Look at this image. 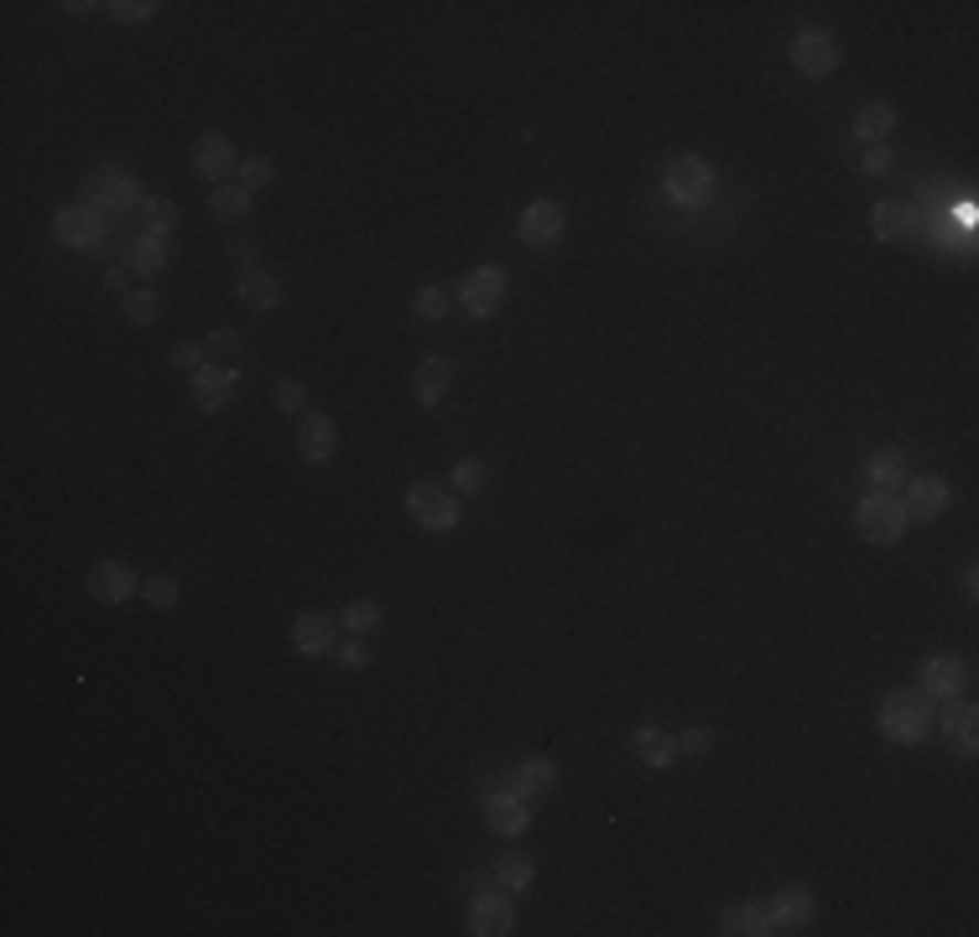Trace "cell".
<instances>
[{
  "instance_id": "1",
  "label": "cell",
  "mask_w": 979,
  "mask_h": 937,
  "mask_svg": "<svg viewBox=\"0 0 979 937\" xmlns=\"http://www.w3.org/2000/svg\"><path fill=\"white\" fill-rule=\"evenodd\" d=\"M875 724H881V735L891 745H923L933 730H938V714H933V699H923L917 688L912 693H886L881 709H875Z\"/></svg>"
},
{
  "instance_id": "11",
  "label": "cell",
  "mask_w": 979,
  "mask_h": 937,
  "mask_svg": "<svg viewBox=\"0 0 979 937\" xmlns=\"http://www.w3.org/2000/svg\"><path fill=\"white\" fill-rule=\"evenodd\" d=\"M787 57H792V68L802 78H829L833 68H839V42H833L829 32H802Z\"/></svg>"
},
{
  "instance_id": "22",
  "label": "cell",
  "mask_w": 979,
  "mask_h": 937,
  "mask_svg": "<svg viewBox=\"0 0 979 937\" xmlns=\"http://www.w3.org/2000/svg\"><path fill=\"white\" fill-rule=\"evenodd\" d=\"M720 933L724 937H772L776 933V922L766 906H756V901H739V906H730L720 917Z\"/></svg>"
},
{
  "instance_id": "5",
  "label": "cell",
  "mask_w": 979,
  "mask_h": 937,
  "mask_svg": "<svg viewBox=\"0 0 979 937\" xmlns=\"http://www.w3.org/2000/svg\"><path fill=\"white\" fill-rule=\"evenodd\" d=\"M667 193H672V203H703L709 199V188H714V167L703 162L699 151H678L672 162H667Z\"/></svg>"
},
{
  "instance_id": "48",
  "label": "cell",
  "mask_w": 979,
  "mask_h": 937,
  "mask_svg": "<svg viewBox=\"0 0 979 937\" xmlns=\"http://www.w3.org/2000/svg\"><path fill=\"white\" fill-rule=\"evenodd\" d=\"M105 281H110V292H126V281H130V276L120 271V266H110V276H105Z\"/></svg>"
},
{
  "instance_id": "27",
  "label": "cell",
  "mask_w": 979,
  "mask_h": 937,
  "mask_svg": "<svg viewBox=\"0 0 979 937\" xmlns=\"http://www.w3.org/2000/svg\"><path fill=\"white\" fill-rule=\"evenodd\" d=\"M89 193L94 199H110L115 209H141V188H136L130 172H110V167H105V172L89 183Z\"/></svg>"
},
{
  "instance_id": "9",
  "label": "cell",
  "mask_w": 979,
  "mask_h": 937,
  "mask_svg": "<svg viewBox=\"0 0 979 937\" xmlns=\"http://www.w3.org/2000/svg\"><path fill=\"white\" fill-rule=\"evenodd\" d=\"M906 490V521H917V526H933L943 511H948V479L938 475H917V479H906L902 485Z\"/></svg>"
},
{
  "instance_id": "3",
  "label": "cell",
  "mask_w": 979,
  "mask_h": 937,
  "mask_svg": "<svg viewBox=\"0 0 979 937\" xmlns=\"http://www.w3.org/2000/svg\"><path fill=\"white\" fill-rule=\"evenodd\" d=\"M517 235H521V245L547 251V245H557V239L568 235V209H563L557 199H532L526 209H521Z\"/></svg>"
},
{
  "instance_id": "32",
  "label": "cell",
  "mask_w": 979,
  "mask_h": 937,
  "mask_svg": "<svg viewBox=\"0 0 979 937\" xmlns=\"http://www.w3.org/2000/svg\"><path fill=\"white\" fill-rule=\"evenodd\" d=\"M209 209H214V220H245L251 214V193L241 183H220L209 193Z\"/></svg>"
},
{
  "instance_id": "6",
  "label": "cell",
  "mask_w": 979,
  "mask_h": 937,
  "mask_svg": "<svg viewBox=\"0 0 979 937\" xmlns=\"http://www.w3.org/2000/svg\"><path fill=\"white\" fill-rule=\"evenodd\" d=\"M454 302H459L469 318H490V312H500V302H506V271H500V266H475V271L459 281Z\"/></svg>"
},
{
  "instance_id": "39",
  "label": "cell",
  "mask_w": 979,
  "mask_h": 937,
  "mask_svg": "<svg viewBox=\"0 0 979 937\" xmlns=\"http://www.w3.org/2000/svg\"><path fill=\"white\" fill-rule=\"evenodd\" d=\"M167 360H172L178 370H188V375H199V370L209 365V350H204V344H193V339H183V344H172V350H167Z\"/></svg>"
},
{
  "instance_id": "47",
  "label": "cell",
  "mask_w": 979,
  "mask_h": 937,
  "mask_svg": "<svg viewBox=\"0 0 979 937\" xmlns=\"http://www.w3.org/2000/svg\"><path fill=\"white\" fill-rule=\"evenodd\" d=\"M959 588H964V599H975V594H979V568H975V563L959 573Z\"/></svg>"
},
{
  "instance_id": "2",
  "label": "cell",
  "mask_w": 979,
  "mask_h": 937,
  "mask_svg": "<svg viewBox=\"0 0 979 937\" xmlns=\"http://www.w3.org/2000/svg\"><path fill=\"white\" fill-rule=\"evenodd\" d=\"M854 526H860L865 542L891 547V542H902V532H906V505L896 496H886V490H875V496H865L854 505Z\"/></svg>"
},
{
  "instance_id": "25",
  "label": "cell",
  "mask_w": 979,
  "mask_h": 937,
  "mask_svg": "<svg viewBox=\"0 0 979 937\" xmlns=\"http://www.w3.org/2000/svg\"><path fill=\"white\" fill-rule=\"evenodd\" d=\"M235 292H241V302H251L256 312L281 308V281L277 276H266V271H256V266L235 276Z\"/></svg>"
},
{
  "instance_id": "18",
  "label": "cell",
  "mask_w": 979,
  "mask_h": 937,
  "mask_svg": "<svg viewBox=\"0 0 979 937\" xmlns=\"http://www.w3.org/2000/svg\"><path fill=\"white\" fill-rule=\"evenodd\" d=\"M448 391H454V360L433 354V360H423V365L412 370V396L423 406H438Z\"/></svg>"
},
{
  "instance_id": "46",
  "label": "cell",
  "mask_w": 979,
  "mask_h": 937,
  "mask_svg": "<svg viewBox=\"0 0 979 937\" xmlns=\"http://www.w3.org/2000/svg\"><path fill=\"white\" fill-rule=\"evenodd\" d=\"M230 260H235L241 271H251V260H256V245H251V239H235V245H230Z\"/></svg>"
},
{
  "instance_id": "7",
  "label": "cell",
  "mask_w": 979,
  "mask_h": 937,
  "mask_svg": "<svg viewBox=\"0 0 979 937\" xmlns=\"http://www.w3.org/2000/svg\"><path fill=\"white\" fill-rule=\"evenodd\" d=\"M964 688H969V667H964L959 657H927V662L917 667V693H923V699L954 703Z\"/></svg>"
},
{
  "instance_id": "21",
  "label": "cell",
  "mask_w": 979,
  "mask_h": 937,
  "mask_svg": "<svg viewBox=\"0 0 979 937\" xmlns=\"http://www.w3.org/2000/svg\"><path fill=\"white\" fill-rule=\"evenodd\" d=\"M235 396V370H224V365H204L199 375H193V406L199 412H220L224 402Z\"/></svg>"
},
{
  "instance_id": "28",
  "label": "cell",
  "mask_w": 979,
  "mask_h": 937,
  "mask_svg": "<svg viewBox=\"0 0 979 937\" xmlns=\"http://www.w3.org/2000/svg\"><path fill=\"white\" fill-rule=\"evenodd\" d=\"M891 130H896V105H886V99H875V105H860V115H854V136L860 141H886Z\"/></svg>"
},
{
  "instance_id": "33",
  "label": "cell",
  "mask_w": 979,
  "mask_h": 937,
  "mask_svg": "<svg viewBox=\"0 0 979 937\" xmlns=\"http://www.w3.org/2000/svg\"><path fill=\"white\" fill-rule=\"evenodd\" d=\"M448 479H454L459 496H480L485 485H490V464L485 459H459L454 469H448Z\"/></svg>"
},
{
  "instance_id": "42",
  "label": "cell",
  "mask_w": 979,
  "mask_h": 937,
  "mask_svg": "<svg viewBox=\"0 0 979 937\" xmlns=\"http://www.w3.org/2000/svg\"><path fill=\"white\" fill-rule=\"evenodd\" d=\"M209 354H214V360H220V365L230 370V360H235V354H241V333H235V329H220V333H209Z\"/></svg>"
},
{
  "instance_id": "16",
  "label": "cell",
  "mask_w": 979,
  "mask_h": 937,
  "mask_svg": "<svg viewBox=\"0 0 979 937\" xmlns=\"http://www.w3.org/2000/svg\"><path fill=\"white\" fill-rule=\"evenodd\" d=\"M333 448H339V427H333L323 412H308L302 427H297V454L308 464H329Z\"/></svg>"
},
{
  "instance_id": "38",
  "label": "cell",
  "mask_w": 979,
  "mask_h": 937,
  "mask_svg": "<svg viewBox=\"0 0 979 937\" xmlns=\"http://www.w3.org/2000/svg\"><path fill=\"white\" fill-rule=\"evenodd\" d=\"M412 312H417L423 323H438L448 312V287H423V292L412 297Z\"/></svg>"
},
{
  "instance_id": "13",
  "label": "cell",
  "mask_w": 979,
  "mask_h": 937,
  "mask_svg": "<svg viewBox=\"0 0 979 937\" xmlns=\"http://www.w3.org/2000/svg\"><path fill=\"white\" fill-rule=\"evenodd\" d=\"M287 636H292V651H302V657H333V646H339L333 615H323V609H302Z\"/></svg>"
},
{
  "instance_id": "15",
  "label": "cell",
  "mask_w": 979,
  "mask_h": 937,
  "mask_svg": "<svg viewBox=\"0 0 979 937\" xmlns=\"http://www.w3.org/2000/svg\"><path fill=\"white\" fill-rule=\"evenodd\" d=\"M557 787V766L553 760H547V755H532V760H521L517 771L506 776V791H517L521 802H542V797H547V791Z\"/></svg>"
},
{
  "instance_id": "24",
  "label": "cell",
  "mask_w": 979,
  "mask_h": 937,
  "mask_svg": "<svg viewBox=\"0 0 979 937\" xmlns=\"http://www.w3.org/2000/svg\"><path fill=\"white\" fill-rule=\"evenodd\" d=\"M865 479L875 485V490H886V496H896L906 485V454H896V448H875L865 459Z\"/></svg>"
},
{
  "instance_id": "19",
  "label": "cell",
  "mask_w": 979,
  "mask_h": 937,
  "mask_svg": "<svg viewBox=\"0 0 979 937\" xmlns=\"http://www.w3.org/2000/svg\"><path fill=\"white\" fill-rule=\"evenodd\" d=\"M469 933L475 937H506L517 933V906L506 896H480L475 912H469Z\"/></svg>"
},
{
  "instance_id": "35",
  "label": "cell",
  "mask_w": 979,
  "mask_h": 937,
  "mask_svg": "<svg viewBox=\"0 0 979 937\" xmlns=\"http://www.w3.org/2000/svg\"><path fill=\"white\" fill-rule=\"evenodd\" d=\"M136 214H141V224H147V235H162L167 239V230L178 224V203H172V199H141Z\"/></svg>"
},
{
  "instance_id": "31",
  "label": "cell",
  "mask_w": 979,
  "mask_h": 937,
  "mask_svg": "<svg viewBox=\"0 0 979 937\" xmlns=\"http://www.w3.org/2000/svg\"><path fill=\"white\" fill-rule=\"evenodd\" d=\"M126 260H130V271H136V276H157V271H167V239H162V235L130 239Z\"/></svg>"
},
{
  "instance_id": "26",
  "label": "cell",
  "mask_w": 979,
  "mask_h": 937,
  "mask_svg": "<svg viewBox=\"0 0 979 937\" xmlns=\"http://www.w3.org/2000/svg\"><path fill=\"white\" fill-rule=\"evenodd\" d=\"M57 239L63 245H74V251H89L94 239H99V230H105V220H89L84 209H57Z\"/></svg>"
},
{
  "instance_id": "45",
  "label": "cell",
  "mask_w": 979,
  "mask_h": 937,
  "mask_svg": "<svg viewBox=\"0 0 979 937\" xmlns=\"http://www.w3.org/2000/svg\"><path fill=\"white\" fill-rule=\"evenodd\" d=\"M891 162H896V157H891V147H886V141H875V147H865V157H860V167H865V172H891Z\"/></svg>"
},
{
  "instance_id": "23",
  "label": "cell",
  "mask_w": 979,
  "mask_h": 937,
  "mask_svg": "<svg viewBox=\"0 0 979 937\" xmlns=\"http://www.w3.org/2000/svg\"><path fill=\"white\" fill-rule=\"evenodd\" d=\"M938 730L954 739L964 755L979 750V709H975V703H948V714L938 718Z\"/></svg>"
},
{
  "instance_id": "34",
  "label": "cell",
  "mask_w": 979,
  "mask_h": 937,
  "mask_svg": "<svg viewBox=\"0 0 979 937\" xmlns=\"http://www.w3.org/2000/svg\"><path fill=\"white\" fill-rule=\"evenodd\" d=\"M120 312H126V323H136V329H151V323L162 318V297L157 292H126Z\"/></svg>"
},
{
  "instance_id": "43",
  "label": "cell",
  "mask_w": 979,
  "mask_h": 937,
  "mask_svg": "<svg viewBox=\"0 0 979 937\" xmlns=\"http://www.w3.org/2000/svg\"><path fill=\"white\" fill-rule=\"evenodd\" d=\"M333 657H339V667L360 672V667H370V646L365 641H339V646H333Z\"/></svg>"
},
{
  "instance_id": "10",
  "label": "cell",
  "mask_w": 979,
  "mask_h": 937,
  "mask_svg": "<svg viewBox=\"0 0 979 937\" xmlns=\"http://www.w3.org/2000/svg\"><path fill=\"white\" fill-rule=\"evenodd\" d=\"M193 167H199V178H209V183L220 188L235 178V167H241V157H235V147H230V136H220V130H204L199 141H193Z\"/></svg>"
},
{
  "instance_id": "20",
  "label": "cell",
  "mask_w": 979,
  "mask_h": 937,
  "mask_svg": "<svg viewBox=\"0 0 979 937\" xmlns=\"http://www.w3.org/2000/svg\"><path fill=\"white\" fill-rule=\"evenodd\" d=\"M630 755H636L641 766H651V771H667V766L678 760V735H667V730L647 724V730L630 735Z\"/></svg>"
},
{
  "instance_id": "36",
  "label": "cell",
  "mask_w": 979,
  "mask_h": 937,
  "mask_svg": "<svg viewBox=\"0 0 979 937\" xmlns=\"http://www.w3.org/2000/svg\"><path fill=\"white\" fill-rule=\"evenodd\" d=\"M141 599H147L151 609H172L183 599V588H178V578H167V573H151L147 584H141Z\"/></svg>"
},
{
  "instance_id": "30",
  "label": "cell",
  "mask_w": 979,
  "mask_h": 937,
  "mask_svg": "<svg viewBox=\"0 0 979 937\" xmlns=\"http://www.w3.org/2000/svg\"><path fill=\"white\" fill-rule=\"evenodd\" d=\"M381 620H386V609H381V599H350V605L339 609V625L350 630V636H375L381 630Z\"/></svg>"
},
{
  "instance_id": "14",
  "label": "cell",
  "mask_w": 979,
  "mask_h": 937,
  "mask_svg": "<svg viewBox=\"0 0 979 937\" xmlns=\"http://www.w3.org/2000/svg\"><path fill=\"white\" fill-rule=\"evenodd\" d=\"M772 922H776V933H802L808 922H813V912H818V901H813V891H802V885H781L772 896Z\"/></svg>"
},
{
  "instance_id": "44",
  "label": "cell",
  "mask_w": 979,
  "mask_h": 937,
  "mask_svg": "<svg viewBox=\"0 0 979 937\" xmlns=\"http://www.w3.org/2000/svg\"><path fill=\"white\" fill-rule=\"evenodd\" d=\"M277 406H281V412H308V386H302V381H281V386H277Z\"/></svg>"
},
{
  "instance_id": "4",
  "label": "cell",
  "mask_w": 979,
  "mask_h": 937,
  "mask_svg": "<svg viewBox=\"0 0 979 937\" xmlns=\"http://www.w3.org/2000/svg\"><path fill=\"white\" fill-rule=\"evenodd\" d=\"M407 515L423 526V532H454L459 526V500L448 496L444 485H412L407 490Z\"/></svg>"
},
{
  "instance_id": "12",
  "label": "cell",
  "mask_w": 979,
  "mask_h": 937,
  "mask_svg": "<svg viewBox=\"0 0 979 937\" xmlns=\"http://www.w3.org/2000/svg\"><path fill=\"white\" fill-rule=\"evenodd\" d=\"M485 828L500 833V839H521L526 828H532V802H521L517 791H496V797H485Z\"/></svg>"
},
{
  "instance_id": "37",
  "label": "cell",
  "mask_w": 979,
  "mask_h": 937,
  "mask_svg": "<svg viewBox=\"0 0 979 937\" xmlns=\"http://www.w3.org/2000/svg\"><path fill=\"white\" fill-rule=\"evenodd\" d=\"M235 172H241L235 183H241L245 193H256V188H266V183H272V178H277V167H272V157H245V162L235 167Z\"/></svg>"
},
{
  "instance_id": "41",
  "label": "cell",
  "mask_w": 979,
  "mask_h": 937,
  "mask_svg": "<svg viewBox=\"0 0 979 937\" xmlns=\"http://www.w3.org/2000/svg\"><path fill=\"white\" fill-rule=\"evenodd\" d=\"M709 750H714V735H709L703 724H693V730H683V735H678V755H693V760H703Z\"/></svg>"
},
{
  "instance_id": "17",
  "label": "cell",
  "mask_w": 979,
  "mask_h": 937,
  "mask_svg": "<svg viewBox=\"0 0 979 937\" xmlns=\"http://www.w3.org/2000/svg\"><path fill=\"white\" fill-rule=\"evenodd\" d=\"M870 230H875V239L896 245V239H906L912 230H917V209H912L906 199H881L875 209H870Z\"/></svg>"
},
{
  "instance_id": "40",
  "label": "cell",
  "mask_w": 979,
  "mask_h": 937,
  "mask_svg": "<svg viewBox=\"0 0 979 937\" xmlns=\"http://www.w3.org/2000/svg\"><path fill=\"white\" fill-rule=\"evenodd\" d=\"M110 17L120 21V26H141V21L157 17V0H115Z\"/></svg>"
},
{
  "instance_id": "8",
  "label": "cell",
  "mask_w": 979,
  "mask_h": 937,
  "mask_svg": "<svg viewBox=\"0 0 979 937\" xmlns=\"http://www.w3.org/2000/svg\"><path fill=\"white\" fill-rule=\"evenodd\" d=\"M84 588H89L99 605H126L130 594H141V578H136L130 563L105 557V563H94V568H89V584H84Z\"/></svg>"
},
{
  "instance_id": "29",
  "label": "cell",
  "mask_w": 979,
  "mask_h": 937,
  "mask_svg": "<svg viewBox=\"0 0 979 937\" xmlns=\"http://www.w3.org/2000/svg\"><path fill=\"white\" fill-rule=\"evenodd\" d=\"M532 881H536L532 854H521V849L500 854V864H496V885H506L511 896H521V891H532Z\"/></svg>"
}]
</instances>
